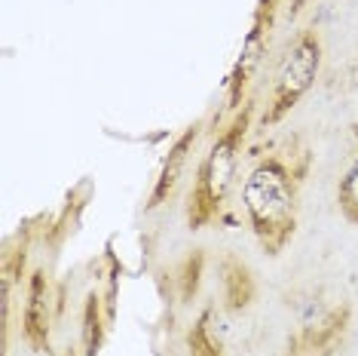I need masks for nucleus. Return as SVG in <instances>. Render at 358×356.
Returning <instances> with one entry per match:
<instances>
[{
	"instance_id": "ddd939ff",
	"label": "nucleus",
	"mask_w": 358,
	"mask_h": 356,
	"mask_svg": "<svg viewBox=\"0 0 358 356\" xmlns=\"http://www.w3.org/2000/svg\"><path fill=\"white\" fill-rule=\"evenodd\" d=\"M309 4V0H291V6H288V13H291V19H297L300 13H303V6Z\"/></svg>"
},
{
	"instance_id": "6e6552de",
	"label": "nucleus",
	"mask_w": 358,
	"mask_h": 356,
	"mask_svg": "<svg viewBox=\"0 0 358 356\" xmlns=\"http://www.w3.org/2000/svg\"><path fill=\"white\" fill-rule=\"evenodd\" d=\"M217 277H221V310L227 317H239L257 301V277L245 258L227 252L217 261Z\"/></svg>"
},
{
	"instance_id": "4468645a",
	"label": "nucleus",
	"mask_w": 358,
	"mask_h": 356,
	"mask_svg": "<svg viewBox=\"0 0 358 356\" xmlns=\"http://www.w3.org/2000/svg\"><path fill=\"white\" fill-rule=\"evenodd\" d=\"M64 356H83V353H80L77 347H68V350H64Z\"/></svg>"
},
{
	"instance_id": "f03ea898",
	"label": "nucleus",
	"mask_w": 358,
	"mask_h": 356,
	"mask_svg": "<svg viewBox=\"0 0 358 356\" xmlns=\"http://www.w3.org/2000/svg\"><path fill=\"white\" fill-rule=\"evenodd\" d=\"M251 120H255V102H245L202 157L193 175V188L187 193V228L190 231H202L221 218L227 197L236 184V169H239Z\"/></svg>"
},
{
	"instance_id": "1a4fd4ad",
	"label": "nucleus",
	"mask_w": 358,
	"mask_h": 356,
	"mask_svg": "<svg viewBox=\"0 0 358 356\" xmlns=\"http://www.w3.org/2000/svg\"><path fill=\"white\" fill-rule=\"evenodd\" d=\"M221 313L217 304H206L199 310V317L190 322L187 329V356H227L224 344V326H221Z\"/></svg>"
},
{
	"instance_id": "9b49d317",
	"label": "nucleus",
	"mask_w": 358,
	"mask_h": 356,
	"mask_svg": "<svg viewBox=\"0 0 358 356\" xmlns=\"http://www.w3.org/2000/svg\"><path fill=\"white\" fill-rule=\"evenodd\" d=\"M202 273H206V252L193 249V252H187L181 258V264L175 271V289H178V301L181 304H193V298L199 295Z\"/></svg>"
},
{
	"instance_id": "f8f14e48",
	"label": "nucleus",
	"mask_w": 358,
	"mask_h": 356,
	"mask_svg": "<svg viewBox=\"0 0 358 356\" xmlns=\"http://www.w3.org/2000/svg\"><path fill=\"white\" fill-rule=\"evenodd\" d=\"M337 209L349 224L358 228V153L349 160V166L337 182Z\"/></svg>"
},
{
	"instance_id": "f257e3e1",
	"label": "nucleus",
	"mask_w": 358,
	"mask_h": 356,
	"mask_svg": "<svg viewBox=\"0 0 358 356\" xmlns=\"http://www.w3.org/2000/svg\"><path fill=\"white\" fill-rule=\"evenodd\" d=\"M242 206L257 246L279 258L297 233L300 221V175L282 157L257 160L242 182Z\"/></svg>"
},
{
	"instance_id": "9d476101",
	"label": "nucleus",
	"mask_w": 358,
	"mask_h": 356,
	"mask_svg": "<svg viewBox=\"0 0 358 356\" xmlns=\"http://www.w3.org/2000/svg\"><path fill=\"white\" fill-rule=\"evenodd\" d=\"M108 338V317H104L101 295L89 292L83 301V317H80V353L83 356H99Z\"/></svg>"
},
{
	"instance_id": "39448f33",
	"label": "nucleus",
	"mask_w": 358,
	"mask_h": 356,
	"mask_svg": "<svg viewBox=\"0 0 358 356\" xmlns=\"http://www.w3.org/2000/svg\"><path fill=\"white\" fill-rule=\"evenodd\" d=\"M282 0H257V10L251 15V25L248 34L239 46V55H236L230 77H227V108L239 111L248 99V86L251 80L260 74L266 62V53H270L273 43V28H275V15H279Z\"/></svg>"
},
{
	"instance_id": "20e7f679",
	"label": "nucleus",
	"mask_w": 358,
	"mask_h": 356,
	"mask_svg": "<svg viewBox=\"0 0 358 356\" xmlns=\"http://www.w3.org/2000/svg\"><path fill=\"white\" fill-rule=\"evenodd\" d=\"M349 329H352V304H324L313 295L300 304L297 329L288 335L282 356H337L349 338Z\"/></svg>"
},
{
	"instance_id": "7ed1b4c3",
	"label": "nucleus",
	"mask_w": 358,
	"mask_h": 356,
	"mask_svg": "<svg viewBox=\"0 0 358 356\" xmlns=\"http://www.w3.org/2000/svg\"><path fill=\"white\" fill-rule=\"evenodd\" d=\"M322 59H324L322 34L315 28H303L288 43L279 68H275L270 102H266L264 114H260L264 129L279 126L282 120L303 102V95L315 86V80H319V74H322Z\"/></svg>"
},
{
	"instance_id": "0eeeda50",
	"label": "nucleus",
	"mask_w": 358,
	"mask_h": 356,
	"mask_svg": "<svg viewBox=\"0 0 358 356\" xmlns=\"http://www.w3.org/2000/svg\"><path fill=\"white\" fill-rule=\"evenodd\" d=\"M199 135H202V120H196L193 126H187L184 132L172 142L169 153L162 157V166L157 172V182H153V188H150L148 203H144V212H157V209H162L166 203L175 200V193H178V188H181V182L187 175V166H190V157L199 144Z\"/></svg>"
},
{
	"instance_id": "423d86ee",
	"label": "nucleus",
	"mask_w": 358,
	"mask_h": 356,
	"mask_svg": "<svg viewBox=\"0 0 358 356\" xmlns=\"http://www.w3.org/2000/svg\"><path fill=\"white\" fill-rule=\"evenodd\" d=\"M22 298V338L34 353H46L52 344V289L43 267L28 273Z\"/></svg>"
}]
</instances>
